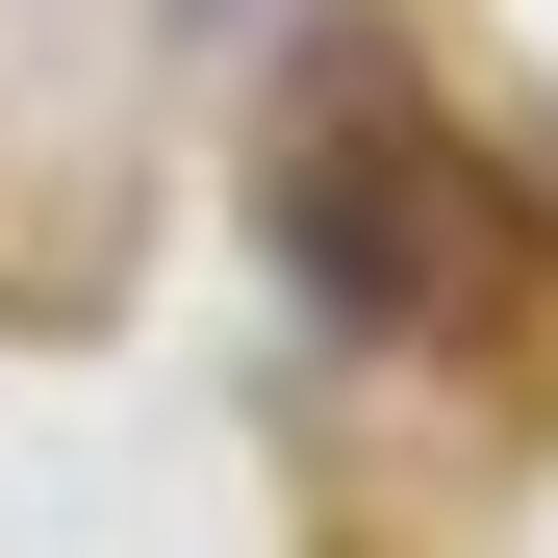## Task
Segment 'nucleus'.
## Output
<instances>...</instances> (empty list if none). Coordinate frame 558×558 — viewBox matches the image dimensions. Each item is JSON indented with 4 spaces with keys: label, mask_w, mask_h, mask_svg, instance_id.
Masks as SVG:
<instances>
[{
    "label": "nucleus",
    "mask_w": 558,
    "mask_h": 558,
    "mask_svg": "<svg viewBox=\"0 0 558 558\" xmlns=\"http://www.w3.org/2000/svg\"><path fill=\"white\" fill-rule=\"evenodd\" d=\"M305 279L355 330H457L483 305V178H457L432 128H330L305 153Z\"/></svg>",
    "instance_id": "f257e3e1"
}]
</instances>
